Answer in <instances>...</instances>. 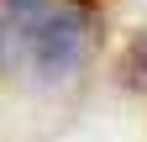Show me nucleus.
I'll list each match as a JSON object with an SVG mask.
<instances>
[{"label": "nucleus", "instance_id": "f257e3e1", "mask_svg": "<svg viewBox=\"0 0 147 142\" xmlns=\"http://www.w3.org/2000/svg\"><path fill=\"white\" fill-rule=\"evenodd\" d=\"M95 0H0V68L26 84H63L95 58Z\"/></svg>", "mask_w": 147, "mask_h": 142}]
</instances>
